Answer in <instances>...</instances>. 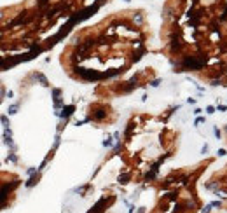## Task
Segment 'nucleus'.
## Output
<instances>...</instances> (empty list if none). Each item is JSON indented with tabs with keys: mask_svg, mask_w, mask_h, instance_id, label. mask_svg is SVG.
<instances>
[{
	"mask_svg": "<svg viewBox=\"0 0 227 213\" xmlns=\"http://www.w3.org/2000/svg\"><path fill=\"white\" fill-rule=\"evenodd\" d=\"M208 150H210V145L208 143H205V145L201 147V154H208Z\"/></svg>",
	"mask_w": 227,
	"mask_h": 213,
	"instance_id": "obj_28",
	"label": "nucleus"
},
{
	"mask_svg": "<svg viewBox=\"0 0 227 213\" xmlns=\"http://www.w3.org/2000/svg\"><path fill=\"white\" fill-rule=\"evenodd\" d=\"M205 121H206V119H205V117H197V119H196V121H194V126H199V124H203V122H205Z\"/></svg>",
	"mask_w": 227,
	"mask_h": 213,
	"instance_id": "obj_25",
	"label": "nucleus"
},
{
	"mask_svg": "<svg viewBox=\"0 0 227 213\" xmlns=\"http://www.w3.org/2000/svg\"><path fill=\"white\" fill-rule=\"evenodd\" d=\"M226 131H227V124H226Z\"/></svg>",
	"mask_w": 227,
	"mask_h": 213,
	"instance_id": "obj_38",
	"label": "nucleus"
},
{
	"mask_svg": "<svg viewBox=\"0 0 227 213\" xmlns=\"http://www.w3.org/2000/svg\"><path fill=\"white\" fill-rule=\"evenodd\" d=\"M61 143V133H56V138H54V145H53V150H56Z\"/></svg>",
	"mask_w": 227,
	"mask_h": 213,
	"instance_id": "obj_20",
	"label": "nucleus"
},
{
	"mask_svg": "<svg viewBox=\"0 0 227 213\" xmlns=\"http://www.w3.org/2000/svg\"><path fill=\"white\" fill-rule=\"evenodd\" d=\"M103 147H105V149H112V147H114V140H112V136H107V138L103 140Z\"/></svg>",
	"mask_w": 227,
	"mask_h": 213,
	"instance_id": "obj_18",
	"label": "nucleus"
},
{
	"mask_svg": "<svg viewBox=\"0 0 227 213\" xmlns=\"http://www.w3.org/2000/svg\"><path fill=\"white\" fill-rule=\"evenodd\" d=\"M0 121H2V126H4V128H9V126H11V124H9V119H7V116H2V117H0Z\"/></svg>",
	"mask_w": 227,
	"mask_h": 213,
	"instance_id": "obj_23",
	"label": "nucleus"
},
{
	"mask_svg": "<svg viewBox=\"0 0 227 213\" xmlns=\"http://www.w3.org/2000/svg\"><path fill=\"white\" fill-rule=\"evenodd\" d=\"M38 180H40V171L35 173L33 176H30V178H28V182L25 183V187H28V189H30V187H33L35 183H38Z\"/></svg>",
	"mask_w": 227,
	"mask_h": 213,
	"instance_id": "obj_14",
	"label": "nucleus"
},
{
	"mask_svg": "<svg viewBox=\"0 0 227 213\" xmlns=\"http://www.w3.org/2000/svg\"><path fill=\"white\" fill-rule=\"evenodd\" d=\"M217 110H220V112H226V110H227V105H217Z\"/></svg>",
	"mask_w": 227,
	"mask_h": 213,
	"instance_id": "obj_32",
	"label": "nucleus"
},
{
	"mask_svg": "<svg viewBox=\"0 0 227 213\" xmlns=\"http://www.w3.org/2000/svg\"><path fill=\"white\" fill-rule=\"evenodd\" d=\"M140 79H142V74H136V75H133L129 80H126V82H121V86H117V93H122V95H128V93H131L134 91L136 87H140Z\"/></svg>",
	"mask_w": 227,
	"mask_h": 213,
	"instance_id": "obj_2",
	"label": "nucleus"
},
{
	"mask_svg": "<svg viewBox=\"0 0 227 213\" xmlns=\"http://www.w3.org/2000/svg\"><path fill=\"white\" fill-rule=\"evenodd\" d=\"M226 154H227L226 149H218V152H217V155H218V157H224Z\"/></svg>",
	"mask_w": 227,
	"mask_h": 213,
	"instance_id": "obj_31",
	"label": "nucleus"
},
{
	"mask_svg": "<svg viewBox=\"0 0 227 213\" xmlns=\"http://www.w3.org/2000/svg\"><path fill=\"white\" fill-rule=\"evenodd\" d=\"M114 138H115V142H121V133H114Z\"/></svg>",
	"mask_w": 227,
	"mask_h": 213,
	"instance_id": "obj_34",
	"label": "nucleus"
},
{
	"mask_svg": "<svg viewBox=\"0 0 227 213\" xmlns=\"http://www.w3.org/2000/svg\"><path fill=\"white\" fill-rule=\"evenodd\" d=\"M210 84H211L213 87H217V86H224V77H213Z\"/></svg>",
	"mask_w": 227,
	"mask_h": 213,
	"instance_id": "obj_17",
	"label": "nucleus"
},
{
	"mask_svg": "<svg viewBox=\"0 0 227 213\" xmlns=\"http://www.w3.org/2000/svg\"><path fill=\"white\" fill-rule=\"evenodd\" d=\"M32 79L38 80V82H40L42 86H46V87L49 86V80H47V77H46V75H44L42 72H33V74H32Z\"/></svg>",
	"mask_w": 227,
	"mask_h": 213,
	"instance_id": "obj_12",
	"label": "nucleus"
},
{
	"mask_svg": "<svg viewBox=\"0 0 227 213\" xmlns=\"http://www.w3.org/2000/svg\"><path fill=\"white\" fill-rule=\"evenodd\" d=\"M182 206H184V212H194V210H197L199 208V201H197V197H196V194H192L190 197L187 199H184L182 201Z\"/></svg>",
	"mask_w": 227,
	"mask_h": 213,
	"instance_id": "obj_5",
	"label": "nucleus"
},
{
	"mask_svg": "<svg viewBox=\"0 0 227 213\" xmlns=\"http://www.w3.org/2000/svg\"><path fill=\"white\" fill-rule=\"evenodd\" d=\"M35 173H37V168H28V170H26V175H28V176H33Z\"/></svg>",
	"mask_w": 227,
	"mask_h": 213,
	"instance_id": "obj_27",
	"label": "nucleus"
},
{
	"mask_svg": "<svg viewBox=\"0 0 227 213\" xmlns=\"http://www.w3.org/2000/svg\"><path fill=\"white\" fill-rule=\"evenodd\" d=\"M124 2H131V0H124Z\"/></svg>",
	"mask_w": 227,
	"mask_h": 213,
	"instance_id": "obj_37",
	"label": "nucleus"
},
{
	"mask_svg": "<svg viewBox=\"0 0 227 213\" xmlns=\"http://www.w3.org/2000/svg\"><path fill=\"white\" fill-rule=\"evenodd\" d=\"M129 19H131L134 28H142L145 25V12L143 11H131L129 12Z\"/></svg>",
	"mask_w": 227,
	"mask_h": 213,
	"instance_id": "obj_4",
	"label": "nucleus"
},
{
	"mask_svg": "<svg viewBox=\"0 0 227 213\" xmlns=\"http://www.w3.org/2000/svg\"><path fill=\"white\" fill-rule=\"evenodd\" d=\"M215 110H217V107H213V105H210V107H206V114H215Z\"/></svg>",
	"mask_w": 227,
	"mask_h": 213,
	"instance_id": "obj_26",
	"label": "nucleus"
},
{
	"mask_svg": "<svg viewBox=\"0 0 227 213\" xmlns=\"http://www.w3.org/2000/svg\"><path fill=\"white\" fill-rule=\"evenodd\" d=\"M107 199H108V196H101V197L96 201V204L87 213H101L103 212V208H105V204H107Z\"/></svg>",
	"mask_w": 227,
	"mask_h": 213,
	"instance_id": "obj_7",
	"label": "nucleus"
},
{
	"mask_svg": "<svg viewBox=\"0 0 227 213\" xmlns=\"http://www.w3.org/2000/svg\"><path fill=\"white\" fill-rule=\"evenodd\" d=\"M51 93H53V98H54V100H59V98H61V89H59V87H54Z\"/></svg>",
	"mask_w": 227,
	"mask_h": 213,
	"instance_id": "obj_21",
	"label": "nucleus"
},
{
	"mask_svg": "<svg viewBox=\"0 0 227 213\" xmlns=\"http://www.w3.org/2000/svg\"><path fill=\"white\" fill-rule=\"evenodd\" d=\"M7 162H18V155H16V152H9V155H7Z\"/></svg>",
	"mask_w": 227,
	"mask_h": 213,
	"instance_id": "obj_19",
	"label": "nucleus"
},
{
	"mask_svg": "<svg viewBox=\"0 0 227 213\" xmlns=\"http://www.w3.org/2000/svg\"><path fill=\"white\" fill-rule=\"evenodd\" d=\"M213 135H215L217 138H218V140H220V136H222V131H220L218 128H213Z\"/></svg>",
	"mask_w": 227,
	"mask_h": 213,
	"instance_id": "obj_29",
	"label": "nucleus"
},
{
	"mask_svg": "<svg viewBox=\"0 0 227 213\" xmlns=\"http://www.w3.org/2000/svg\"><path fill=\"white\" fill-rule=\"evenodd\" d=\"M145 53H147V47H145V49H140V51H133V54H131V58H129V61H131V63H138L140 59L145 56Z\"/></svg>",
	"mask_w": 227,
	"mask_h": 213,
	"instance_id": "obj_11",
	"label": "nucleus"
},
{
	"mask_svg": "<svg viewBox=\"0 0 227 213\" xmlns=\"http://www.w3.org/2000/svg\"><path fill=\"white\" fill-rule=\"evenodd\" d=\"M201 112H203L201 108H194V112H192V114H194V116H201Z\"/></svg>",
	"mask_w": 227,
	"mask_h": 213,
	"instance_id": "obj_33",
	"label": "nucleus"
},
{
	"mask_svg": "<svg viewBox=\"0 0 227 213\" xmlns=\"http://www.w3.org/2000/svg\"><path fill=\"white\" fill-rule=\"evenodd\" d=\"M164 201H168V203H176L178 201V191L176 189H173V191H170L168 194H164V196H161Z\"/></svg>",
	"mask_w": 227,
	"mask_h": 213,
	"instance_id": "obj_10",
	"label": "nucleus"
},
{
	"mask_svg": "<svg viewBox=\"0 0 227 213\" xmlns=\"http://www.w3.org/2000/svg\"><path fill=\"white\" fill-rule=\"evenodd\" d=\"M224 39H226V37H224L222 30H215V32H210L208 33V40L211 44H218V42H222Z\"/></svg>",
	"mask_w": 227,
	"mask_h": 213,
	"instance_id": "obj_9",
	"label": "nucleus"
},
{
	"mask_svg": "<svg viewBox=\"0 0 227 213\" xmlns=\"http://www.w3.org/2000/svg\"><path fill=\"white\" fill-rule=\"evenodd\" d=\"M74 112H75V105H74V103H70V105H65V107L61 108V112H59V117H61V121H68L70 117L74 116Z\"/></svg>",
	"mask_w": 227,
	"mask_h": 213,
	"instance_id": "obj_6",
	"label": "nucleus"
},
{
	"mask_svg": "<svg viewBox=\"0 0 227 213\" xmlns=\"http://www.w3.org/2000/svg\"><path fill=\"white\" fill-rule=\"evenodd\" d=\"M72 68L75 70V74L80 79L89 80V82H93V80H105V79H108V74H107V72H98V70H91V68H84L82 65H75V66H72Z\"/></svg>",
	"mask_w": 227,
	"mask_h": 213,
	"instance_id": "obj_1",
	"label": "nucleus"
},
{
	"mask_svg": "<svg viewBox=\"0 0 227 213\" xmlns=\"http://www.w3.org/2000/svg\"><path fill=\"white\" fill-rule=\"evenodd\" d=\"M89 116L93 117L95 122H103V121L107 119V116H108V110H107V107H103V105H93Z\"/></svg>",
	"mask_w": 227,
	"mask_h": 213,
	"instance_id": "obj_3",
	"label": "nucleus"
},
{
	"mask_svg": "<svg viewBox=\"0 0 227 213\" xmlns=\"http://www.w3.org/2000/svg\"><path fill=\"white\" fill-rule=\"evenodd\" d=\"M161 82H163V79H152V80L149 82V84H150L152 87H157V86H159Z\"/></svg>",
	"mask_w": 227,
	"mask_h": 213,
	"instance_id": "obj_22",
	"label": "nucleus"
},
{
	"mask_svg": "<svg viewBox=\"0 0 227 213\" xmlns=\"http://www.w3.org/2000/svg\"><path fill=\"white\" fill-rule=\"evenodd\" d=\"M91 187H93L91 183H87V185H82V187H77L75 192L79 194V196H82V197H84V196L87 194V191H91Z\"/></svg>",
	"mask_w": 227,
	"mask_h": 213,
	"instance_id": "obj_15",
	"label": "nucleus"
},
{
	"mask_svg": "<svg viewBox=\"0 0 227 213\" xmlns=\"http://www.w3.org/2000/svg\"><path fill=\"white\" fill-rule=\"evenodd\" d=\"M136 131V122L134 121H131L129 124H128V128H126V131H124V136H126V140H129L133 136V133Z\"/></svg>",
	"mask_w": 227,
	"mask_h": 213,
	"instance_id": "obj_13",
	"label": "nucleus"
},
{
	"mask_svg": "<svg viewBox=\"0 0 227 213\" xmlns=\"http://www.w3.org/2000/svg\"><path fill=\"white\" fill-rule=\"evenodd\" d=\"M136 213H145V208H143V206H142V208H138V212Z\"/></svg>",
	"mask_w": 227,
	"mask_h": 213,
	"instance_id": "obj_36",
	"label": "nucleus"
},
{
	"mask_svg": "<svg viewBox=\"0 0 227 213\" xmlns=\"http://www.w3.org/2000/svg\"><path fill=\"white\" fill-rule=\"evenodd\" d=\"M211 210H213V206H211V203H210L205 208H201V213H211Z\"/></svg>",
	"mask_w": 227,
	"mask_h": 213,
	"instance_id": "obj_24",
	"label": "nucleus"
},
{
	"mask_svg": "<svg viewBox=\"0 0 227 213\" xmlns=\"http://www.w3.org/2000/svg\"><path fill=\"white\" fill-rule=\"evenodd\" d=\"M133 178V173L129 171V170H122L121 173H119V176H117V182L121 183V185H126V183H129Z\"/></svg>",
	"mask_w": 227,
	"mask_h": 213,
	"instance_id": "obj_8",
	"label": "nucleus"
},
{
	"mask_svg": "<svg viewBox=\"0 0 227 213\" xmlns=\"http://www.w3.org/2000/svg\"><path fill=\"white\" fill-rule=\"evenodd\" d=\"M18 110H19V103H12V105H9L7 114L9 116H14V114H18Z\"/></svg>",
	"mask_w": 227,
	"mask_h": 213,
	"instance_id": "obj_16",
	"label": "nucleus"
},
{
	"mask_svg": "<svg viewBox=\"0 0 227 213\" xmlns=\"http://www.w3.org/2000/svg\"><path fill=\"white\" fill-rule=\"evenodd\" d=\"M211 206H213V208H220V206H222V201H220V199H218V201H213Z\"/></svg>",
	"mask_w": 227,
	"mask_h": 213,
	"instance_id": "obj_30",
	"label": "nucleus"
},
{
	"mask_svg": "<svg viewBox=\"0 0 227 213\" xmlns=\"http://www.w3.org/2000/svg\"><path fill=\"white\" fill-rule=\"evenodd\" d=\"M187 103H189V105H196V100H194V98H189Z\"/></svg>",
	"mask_w": 227,
	"mask_h": 213,
	"instance_id": "obj_35",
	"label": "nucleus"
}]
</instances>
